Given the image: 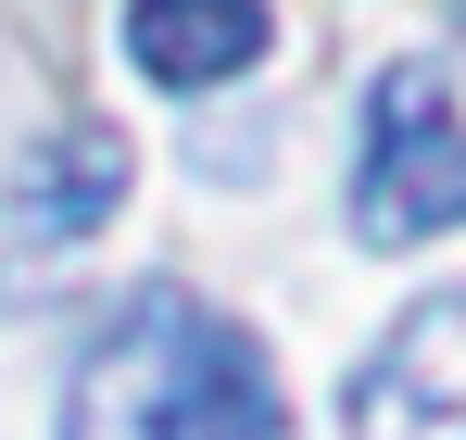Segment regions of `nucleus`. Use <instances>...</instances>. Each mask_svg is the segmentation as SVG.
Returning <instances> with one entry per match:
<instances>
[{"mask_svg":"<svg viewBox=\"0 0 466 440\" xmlns=\"http://www.w3.org/2000/svg\"><path fill=\"white\" fill-rule=\"evenodd\" d=\"M466 114L441 64H379L366 75V164H353V239L366 252H416L441 239V164H454Z\"/></svg>","mask_w":466,"mask_h":440,"instance_id":"2","label":"nucleus"},{"mask_svg":"<svg viewBox=\"0 0 466 440\" xmlns=\"http://www.w3.org/2000/svg\"><path fill=\"white\" fill-rule=\"evenodd\" d=\"M353 440H466V290H429L390 315V340L340 390Z\"/></svg>","mask_w":466,"mask_h":440,"instance_id":"3","label":"nucleus"},{"mask_svg":"<svg viewBox=\"0 0 466 440\" xmlns=\"http://www.w3.org/2000/svg\"><path fill=\"white\" fill-rule=\"evenodd\" d=\"M114 202H127V139L114 126H51V139L25 151V176H13V226L25 239H101L114 226Z\"/></svg>","mask_w":466,"mask_h":440,"instance_id":"5","label":"nucleus"},{"mask_svg":"<svg viewBox=\"0 0 466 440\" xmlns=\"http://www.w3.org/2000/svg\"><path fill=\"white\" fill-rule=\"evenodd\" d=\"M177 440H290V403H278V377H265V340L215 315V340H202V377H189V403H177Z\"/></svg>","mask_w":466,"mask_h":440,"instance_id":"6","label":"nucleus"},{"mask_svg":"<svg viewBox=\"0 0 466 440\" xmlns=\"http://www.w3.org/2000/svg\"><path fill=\"white\" fill-rule=\"evenodd\" d=\"M441 226H466V139H454V164H441Z\"/></svg>","mask_w":466,"mask_h":440,"instance_id":"7","label":"nucleus"},{"mask_svg":"<svg viewBox=\"0 0 466 440\" xmlns=\"http://www.w3.org/2000/svg\"><path fill=\"white\" fill-rule=\"evenodd\" d=\"M265 38H278L265 0H127V64L152 75V88H177V101L252 75V64H265Z\"/></svg>","mask_w":466,"mask_h":440,"instance_id":"4","label":"nucleus"},{"mask_svg":"<svg viewBox=\"0 0 466 440\" xmlns=\"http://www.w3.org/2000/svg\"><path fill=\"white\" fill-rule=\"evenodd\" d=\"M202 340H215V302H189L177 277H152V290L101 327V353L76 365L64 440H177V403H189V377H202Z\"/></svg>","mask_w":466,"mask_h":440,"instance_id":"1","label":"nucleus"}]
</instances>
